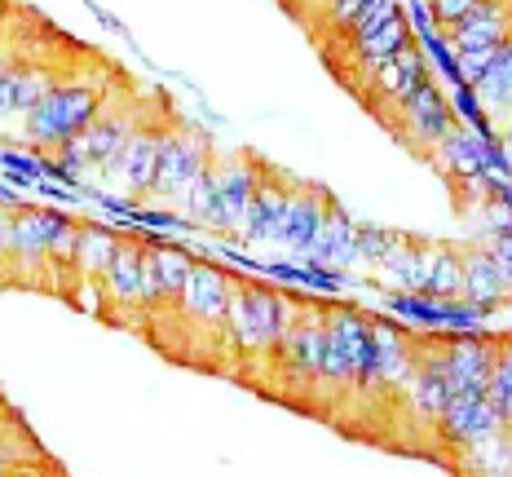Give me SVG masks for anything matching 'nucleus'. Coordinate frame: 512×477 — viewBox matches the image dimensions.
Returning <instances> with one entry per match:
<instances>
[{
    "label": "nucleus",
    "instance_id": "1",
    "mask_svg": "<svg viewBox=\"0 0 512 477\" xmlns=\"http://www.w3.org/2000/svg\"><path fill=\"white\" fill-rule=\"evenodd\" d=\"M106 84L102 80H80V76H62L53 89L40 98V106L23 120L27 142L36 151H58V146L76 142V137L98 120V111L106 106Z\"/></svg>",
    "mask_w": 512,
    "mask_h": 477
},
{
    "label": "nucleus",
    "instance_id": "2",
    "mask_svg": "<svg viewBox=\"0 0 512 477\" xmlns=\"http://www.w3.org/2000/svg\"><path fill=\"white\" fill-rule=\"evenodd\" d=\"M292 296L265 288V283H248V279H234V296H230V323H226V336L239 354H256V358H274L279 349V336L283 327L292 323L296 314Z\"/></svg>",
    "mask_w": 512,
    "mask_h": 477
},
{
    "label": "nucleus",
    "instance_id": "3",
    "mask_svg": "<svg viewBox=\"0 0 512 477\" xmlns=\"http://www.w3.org/2000/svg\"><path fill=\"white\" fill-rule=\"evenodd\" d=\"M142 124V111L137 106H128V102H111L106 98V106L98 111V120L84 129L76 142H67V146H58V151H45L58 159L67 173H89V168H98V173H106V168L115 164V155L124 151V142L133 137V129Z\"/></svg>",
    "mask_w": 512,
    "mask_h": 477
},
{
    "label": "nucleus",
    "instance_id": "4",
    "mask_svg": "<svg viewBox=\"0 0 512 477\" xmlns=\"http://www.w3.org/2000/svg\"><path fill=\"white\" fill-rule=\"evenodd\" d=\"M508 36H512V0H482L473 14H464L455 27H446V40H451L455 58H460V76L468 89L477 84L490 53Z\"/></svg>",
    "mask_w": 512,
    "mask_h": 477
},
{
    "label": "nucleus",
    "instance_id": "5",
    "mask_svg": "<svg viewBox=\"0 0 512 477\" xmlns=\"http://www.w3.org/2000/svg\"><path fill=\"white\" fill-rule=\"evenodd\" d=\"M384 120L402 133V142H407L415 155H433L446 137L460 129V120H455V111H451V98L437 89L433 76L424 80L402 106H393Z\"/></svg>",
    "mask_w": 512,
    "mask_h": 477
},
{
    "label": "nucleus",
    "instance_id": "6",
    "mask_svg": "<svg viewBox=\"0 0 512 477\" xmlns=\"http://www.w3.org/2000/svg\"><path fill=\"white\" fill-rule=\"evenodd\" d=\"M212 177H217V186H212V208H208L204 226L217 230V235L239 239L243 217H248L252 195H256V182H261V159L230 155V159H221V164L212 159Z\"/></svg>",
    "mask_w": 512,
    "mask_h": 477
},
{
    "label": "nucleus",
    "instance_id": "7",
    "mask_svg": "<svg viewBox=\"0 0 512 477\" xmlns=\"http://www.w3.org/2000/svg\"><path fill=\"white\" fill-rule=\"evenodd\" d=\"M230 296H234V274L217 261H195L186 283V296L177 301V314L190 332L221 336L230 323Z\"/></svg>",
    "mask_w": 512,
    "mask_h": 477
},
{
    "label": "nucleus",
    "instance_id": "8",
    "mask_svg": "<svg viewBox=\"0 0 512 477\" xmlns=\"http://www.w3.org/2000/svg\"><path fill=\"white\" fill-rule=\"evenodd\" d=\"M208 168H212V142L208 137L199 129H186V124H168L151 199H186L190 186H195Z\"/></svg>",
    "mask_w": 512,
    "mask_h": 477
},
{
    "label": "nucleus",
    "instance_id": "9",
    "mask_svg": "<svg viewBox=\"0 0 512 477\" xmlns=\"http://www.w3.org/2000/svg\"><path fill=\"white\" fill-rule=\"evenodd\" d=\"M49 243H53V208H14V226H9V274L27 288H45L53 265H49Z\"/></svg>",
    "mask_w": 512,
    "mask_h": 477
},
{
    "label": "nucleus",
    "instance_id": "10",
    "mask_svg": "<svg viewBox=\"0 0 512 477\" xmlns=\"http://www.w3.org/2000/svg\"><path fill=\"white\" fill-rule=\"evenodd\" d=\"M142 274H146V239H120L115 261L102 274V310L128 327L146 314Z\"/></svg>",
    "mask_w": 512,
    "mask_h": 477
},
{
    "label": "nucleus",
    "instance_id": "11",
    "mask_svg": "<svg viewBox=\"0 0 512 477\" xmlns=\"http://www.w3.org/2000/svg\"><path fill=\"white\" fill-rule=\"evenodd\" d=\"M190 270L195 257L177 243H159L146 239V274H142V296H146V314H168L177 310V301L186 296Z\"/></svg>",
    "mask_w": 512,
    "mask_h": 477
},
{
    "label": "nucleus",
    "instance_id": "12",
    "mask_svg": "<svg viewBox=\"0 0 512 477\" xmlns=\"http://www.w3.org/2000/svg\"><path fill=\"white\" fill-rule=\"evenodd\" d=\"M323 336H327V310H318V305H296L292 323L283 327L279 349H274V363L283 367V376L314 389V367H318Z\"/></svg>",
    "mask_w": 512,
    "mask_h": 477
},
{
    "label": "nucleus",
    "instance_id": "13",
    "mask_svg": "<svg viewBox=\"0 0 512 477\" xmlns=\"http://www.w3.org/2000/svg\"><path fill=\"white\" fill-rule=\"evenodd\" d=\"M164 133H168V124L142 120L133 129V137L124 142V151L115 155V164L106 168V173H115L124 199H151L155 177H159V155H164Z\"/></svg>",
    "mask_w": 512,
    "mask_h": 477
},
{
    "label": "nucleus",
    "instance_id": "14",
    "mask_svg": "<svg viewBox=\"0 0 512 477\" xmlns=\"http://www.w3.org/2000/svg\"><path fill=\"white\" fill-rule=\"evenodd\" d=\"M327 341L354 371V394H362L371 367H376V318L336 305V310H327Z\"/></svg>",
    "mask_w": 512,
    "mask_h": 477
},
{
    "label": "nucleus",
    "instance_id": "15",
    "mask_svg": "<svg viewBox=\"0 0 512 477\" xmlns=\"http://www.w3.org/2000/svg\"><path fill=\"white\" fill-rule=\"evenodd\" d=\"M446 367V380H451V394H486L490 367H495L499 354V336H477V332H460L455 341L437 345Z\"/></svg>",
    "mask_w": 512,
    "mask_h": 477
},
{
    "label": "nucleus",
    "instance_id": "16",
    "mask_svg": "<svg viewBox=\"0 0 512 477\" xmlns=\"http://www.w3.org/2000/svg\"><path fill=\"white\" fill-rule=\"evenodd\" d=\"M495 429H504V420H499V411L490 407L486 394H451L446 411L433 424L437 442H442L451 455L473 447V442H482V438H490Z\"/></svg>",
    "mask_w": 512,
    "mask_h": 477
},
{
    "label": "nucleus",
    "instance_id": "17",
    "mask_svg": "<svg viewBox=\"0 0 512 477\" xmlns=\"http://www.w3.org/2000/svg\"><path fill=\"white\" fill-rule=\"evenodd\" d=\"M437 168H442L451 182H468V177H482V173H495V168H504L512 173L504 151H499V142H486L482 133H473L468 124H460L451 137H446L442 146L429 155Z\"/></svg>",
    "mask_w": 512,
    "mask_h": 477
},
{
    "label": "nucleus",
    "instance_id": "18",
    "mask_svg": "<svg viewBox=\"0 0 512 477\" xmlns=\"http://www.w3.org/2000/svg\"><path fill=\"white\" fill-rule=\"evenodd\" d=\"M332 204H336V199L327 195L323 186L296 182L292 195H287L279 230H274V243H279V248H292V252H309V248H314V239H318V230H323L327 208H332Z\"/></svg>",
    "mask_w": 512,
    "mask_h": 477
},
{
    "label": "nucleus",
    "instance_id": "19",
    "mask_svg": "<svg viewBox=\"0 0 512 477\" xmlns=\"http://www.w3.org/2000/svg\"><path fill=\"white\" fill-rule=\"evenodd\" d=\"M424 80H429V53H424L420 45H411V49H402L398 58H389L384 67L371 71V76L362 80V93L371 98V106H389L393 111V106L407 102Z\"/></svg>",
    "mask_w": 512,
    "mask_h": 477
},
{
    "label": "nucleus",
    "instance_id": "20",
    "mask_svg": "<svg viewBox=\"0 0 512 477\" xmlns=\"http://www.w3.org/2000/svg\"><path fill=\"white\" fill-rule=\"evenodd\" d=\"M402 402H407L411 416L420 424H429V429L446 411V402H451V380H446V367H442L437 345H420V354H415V371H411L407 389H402Z\"/></svg>",
    "mask_w": 512,
    "mask_h": 477
},
{
    "label": "nucleus",
    "instance_id": "21",
    "mask_svg": "<svg viewBox=\"0 0 512 477\" xmlns=\"http://www.w3.org/2000/svg\"><path fill=\"white\" fill-rule=\"evenodd\" d=\"M292 186L296 182H287L279 168L261 164V182H256L252 208H248V217H243L239 243H274V230H279V221H283V208H287Z\"/></svg>",
    "mask_w": 512,
    "mask_h": 477
},
{
    "label": "nucleus",
    "instance_id": "22",
    "mask_svg": "<svg viewBox=\"0 0 512 477\" xmlns=\"http://www.w3.org/2000/svg\"><path fill=\"white\" fill-rule=\"evenodd\" d=\"M460 296H464V301H473L477 310L490 314L499 301H508V296H512V265L499 261L486 243H482V248H473L464 257V292Z\"/></svg>",
    "mask_w": 512,
    "mask_h": 477
},
{
    "label": "nucleus",
    "instance_id": "23",
    "mask_svg": "<svg viewBox=\"0 0 512 477\" xmlns=\"http://www.w3.org/2000/svg\"><path fill=\"white\" fill-rule=\"evenodd\" d=\"M58 80H62L58 71L36 67V62H9V67H0V115H23L27 120Z\"/></svg>",
    "mask_w": 512,
    "mask_h": 477
},
{
    "label": "nucleus",
    "instance_id": "24",
    "mask_svg": "<svg viewBox=\"0 0 512 477\" xmlns=\"http://www.w3.org/2000/svg\"><path fill=\"white\" fill-rule=\"evenodd\" d=\"M305 257L314 265H327V270H349V265L358 261V226L332 204L327 208L323 230H318V239H314V248H309Z\"/></svg>",
    "mask_w": 512,
    "mask_h": 477
},
{
    "label": "nucleus",
    "instance_id": "25",
    "mask_svg": "<svg viewBox=\"0 0 512 477\" xmlns=\"http://www.w3.org/2000/svg\"><path fill=\"white\" fill-rule=\"evenodd\" d=\"M115 248H120V235L106 226H89L84 221L80 226V257H76V279L84 283V288L93 292V301H98L102 310V274L106 265L115 261Z\"/></svg>",
    "mask_w": 512,
    "mask_h": 477
},
{
    "label": "nucleus",
    "instance_id": "26",
    "mask_svg": "<svg viewBox=\"0 0 512 477\" xmlns=\"http://www.w3.org/2000/svg\"><path fill=\"white\" fill-rule=\"evenodd\" d=\"M473 93H477V102H482L486 120L490 115H499V120L512 115V36L490 53V62L482 67V76H477V84H473Z\"/></svg>",
    "mask_w": 512,
    "mask_h": 477
},
{
    "label": "nucleus",
    "instance_id": "27",
    "mask_svg": "<svg viewBox=\"0 0 512 477\" xmlns=\"http://www.w3.org/2000/svg\"><path fill=\"white\" fill-rule=\"evenodd\" d=\"M455 469L464 477H512V429H495L490 438L455 451Z\"/></svg>",
    "mask_w": 512,
    "mask_h": 477
},
{
    "label": "nucleus",
    "instance_id": "28",
    "mask_svg": "<svg viewBox=\"0 0 512 477\" xmlns=\"http://www.w3.org/2000/svg\"><path fill=\"white\" fill-rule=\"evenodd\" d=\"M424 296H433V301H455V296L464 292V257L455 248H446V243H437L429 248V265H424Z\"/></svg>",
    "mask_w": 512,
    "mask_h": 477
},
{
    "label": "nucleus",
    "instance_id": "29",
    "mask_svg": "<svg viewBox=\"0 0 512 477\" xmlns=\"http://www.w3.org/2000/svg\"><path fill=\"white\" fill-rule=\"evenodd\" d=\"M424 265H429V243L398 239V248L380 261V270L398 283V292H420L424 288Z\"/></svg>",
    "mask_w": 512,
    "mask_h": 477
},
{
    "label": "nucleus",
    "instance_id": "30",
    "mask_svg": "<svg viewBox=\"0 0 512 477\" xmlns=\"http://www.w3.org/2000/svg\"><path fill=\"white\" fill-rule=\"evenodd\" d=\"M80 226L84 221L53 212V243H49V265L58 279H76V257H80Z\"/></svg>",
    "mask_w": 512,
    "mask_h": 477
},
{
    "label": "nucleus",
    "instance_id": "31",
    "mask_svg": "<svg viewBox=\"0 0 512 477\" xmlns=\"http://www.w3.org/2000/svg\"><path fill=\"white\" fill-rule=\"evenodd\" d=\"M486 398H490V407L499 411V420L512 429V332L499 336V354H495V367H490V380H486Z\"/></svg>",
    "mask_w": 512,
    "mask_h": 477
},
{
    "label": "nucleus",
    "instance_id": "32",
    "mask_svg": "<svg viewBox=\"0 0 512 477\" xmlns=\"http://www.w3.org/2000/svg\"><path fill=\"white\" fill-rule=\"evenodd\" d=\"M376 5V0H327V9H323V23L336 31L340 40L349 36V31H354V23L362 14H367V9Z\"/></svg>",
    "mask_w": 512,
    "mask_h": 477
},
{
    "label": "nucleus",
    "instance_id": "33",
    "mask_svg": "<svg viewBox=\"0 0 512 477\" xmlns=\"http://www.w3.org/2000/svg\"><path fill=\"white\" fill-rule=\"evenodd\" d=\"M402 235H393V230H380V226H358V261H371L380 265L389 257L393 248H398Z\"/></svg>",
    "mask_w": 512,
    "mask_h": 477
},
{
    "label": "nucleus",
    "instance_id": "34",
    "mask_svg": "<svg viewBox=\"0 0 512 477\" xmlns=\"http://www.w3.org/2000/svg\"><path fill=\"white\" fill-rule=\"evenodd\" d=\"M0 168H5L14 182L23 186H36L40 177H45V155H23V151H0Z\"/></svg>",
    "mask_w": 512,
    "mask_h": 477
},
{
    "label": "nucleus",
    "instance_id": "35",
    "mask_svg": "<svg viewBox=\"0 0 512 477\" xmlns=\"http://www.w3.org/2000/svg\"><path fill=\"white\" fill-rule=\"evenodd\" d=\"M482 5V0H429V9H433V18H437V27H455L464 14H473V9Z\"/></svg>",
    "mask_w": 512,
    "mask_h": 477
},
{
    "label": "nucleus",
    "instance_id": "36",
    "mask_svg": "<svg viewBox=\"0 0 512 477\" xmlns=\"http://www.w3.org/2000/svg\"><path fill=\"white\" fill-rule=\"evenodd\" d=\"M407 23H411L415 36H429V31H437V18H433L429 0H411V5H407Z\"/></svg>",
    "mask_w": 512,
    "mask_h": 477
},
{
    "label": "nucleus",
    "instance_id": "37",
    "mask_svg": "<svg viewBox=\"0 0 512 477\" xmlns=\"http://www.w3.org/2000/svg\"><path fill=\"white\" fill-rule=\"evenodd\" d=\"M9 226H14V204H0V265L9 257Z\"/></svg>",
    "mask_w": 512,
    "mask_h": 477
},
{
    "label": "nucleus",
    "instance_id": "38",
    "mask_svg": "<svg viewBox=\"0 0 512 477\" xmlns=\"http://www.w3.org/2000/svg\"><path fill=\"white\" fill-rule=\"evenodd\" d=\"M499 151H504V159H508V168H512V115L504 120V137H499Z\"/></svg>",
    "mask_w": 512,
    "mask_h": 477
},
{
    "label": "nucleus",
    "instance_id": "39",
    "mask_svg": "<svg viewBox=\"0 0 512 477\" xmlns=\"http://www.w3.org/2000/svg\"><path fill=\"white\" fill-rule=\"evenodd\" d=\"M0 477H9V464H5V455H0Z\"/></svg>",
    "mask_w": 512,
    "mask_h": 477
},
{
    "label": "nucleus",
    "instance_id": "40",
    "mask_svg": "<svg viewBox=\"0 0 512 477\" xmlns=\"http://www.w3.org/2000/svg\"><path fill=\"white\" fill-rule=\"evenodd\" d=\"M314 5H323V9H327V0H314Z\"/></svg>",
    "mask_w": 512,
    "mask_h": 477
},
{
    "label": "nucleus",
    "instance_id": "41",
    "mask_svg": "<svg viewBox=\"0 0 512 477\" xmlns=\"http://www.w3.org/2000/svg\"><path fill=\"white\" fill-rule=\"evenodd\" d=\"M0 195H5V190H0Z\"/></svg>",
    "mask_w": 512,
    "mask_h": 477
},
{
    "label": "nucleus",
    "instance_id": "42",
    "mask_svg": "<svg viewBox=\"0 0 512 477\" xmlns=\"http://www.w3.org/2000/svg\"><path fill=\"white\" fill-rule=\"evenodd\" d=\"M9 477H14V473H9Z\"/></svg>",
    "mask_w": 512,
    "mask_h": 477
}]
</instances>
